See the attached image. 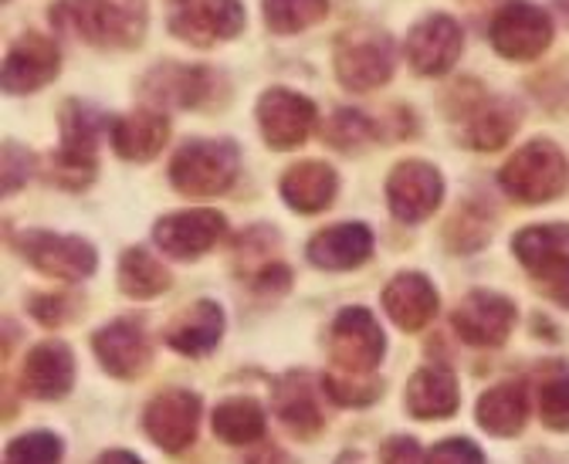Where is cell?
<instances>
[{
    "label": "cell",
    "instance_id": "cell-1",
    "mask_svg": "<svg viewBox=\"0 0 569 464\" xmlns=\"http://www.w3.org/2000/svg\"><path fill=\"white\" fill-rule=\"evenodd\" d=\"M51 24L89 44L136 48L147 31V0H54Z\"/></svg>",
    "mask_w": 569,
    "mask_h": 464
},
{
    "label": "cell",
    "instance_id": "cell-2",
    "mask_svg": "<svg viewBox=\"0 0 569 464\" xmlns=\"http://www.w3.org/2000/svg\"><path fill=\"white\" fill-rule=\"evenodd\" d=\"M58 129L61 143L51 153L48 176L61 190H86L99 176V132H102V112L68 99L58 109Z\"/></svg>",
    "mask_w": 569,
    "mask_h": 464
},
{
    "label": "cell",
    "instance_id": "cell-3",
    "mask_svg": "<svg viewBox=\"0 0 569 464\" xmlns=\"http://www.w3.org/2000/svg\"><path fill=\"white\" fill-rule=\"evenodd\" d=\"M332 64H336V79L349 92H373L393 79L397 41L383 28H370V24L349 28L336 41Z\"/></svg>",
    "mask_w": 569,
    "mask_h": 464
},
{
    "label": "cell",
    "instance_id": "cell-4",
    "mask_svg": "<svg viewBox=\"0 0 569 464\" xmlns=\"http://www.w3.org/2000/svg\"><path fill=\"white\" fill-rule=\"evenodd\" d=\"M498 183L519 204H549L569 186V163L549 140H532L498 170Z\"/></svg>",
    "mask_w": 569,
    "mask_h": 464
},
{
    "label": "cell",
    "instance_id": "cell-5",
    "mask_svg": "<svg viewBox=\"0 0 569 464\" xmlns=\"http://www.w3.org/2000/svg\"><path fill=\"white\" fill-rule=\"evenodd\" d=\"M241 153L231 140H190L170 160V183L183 196H221L234 186Z\"/></svg>",
    "mask_w": 569,
    "mask_h": 464
},
{
    "label": "cell",
    "instance_id": "cell-6",
    "mask_svg": "<svg viewBox=\"0 0 569 464\" xmlns=\"http://www.w3.org/2000/svg\"><path fill=\"white\" fill-rule=\"evenodd\" d=\"M11 248L31 264V269L54 282H82L99 269V251L79 234L54 231H24L11 241Z\"/></svg>",
    "mask_w": 569,
    "mask_h": 464
},
{
    "label": "cell",
    "instance_id": "cell-7",
    "mask_svg": "<svg viewBox=\"0 0 569 464\" xmlns=\"http://www.w3.org/2000/svg\"><path fill=\"white\" fill-rule=\"evenodd\" d=\"M326 350H329L332 370L377 373V366L383 363V353H387V336L370 309L349 305V309L336 312V319L329 322Z\"/></svg>",
    "mask_w": 569,
    "mask_h": 464
},
{
    "label": "cell",
    "instance_id": "cell-8",
    "mask_svg": "<svg viewBox=\"0 0 569 464\" xmlns=\"http://www.w3.org/2000/svg\"><path fill=\"white\" fill-rule=\"evenodd\" d=\"M170 31L193 48H213L244 31V8L241 0H170Z\"/></svg>",
    "mask_w": 569,
    "mask_h": 464
},
{
    "label": "cell",
    "instance_id": "cell-9",
    "mask_svg": "<svg viewBox=\"0 0 569 464\" xmlns=\"http://www.w3.org/2000/svg\"><path fill=\"white\" fill-rule=\"evenodd\" d=\"M200 417L203 404L193 390H163L142 407V431L160 451L180 454L197 441Z\"/></svg>",
    "mask_w": 569,
    "mask_h": 464
},
{
    "label": "cell",
    "instance_id": "cell-10",
    "mask_svg": "<svg viewBox=\"0 0 569 464\" xmlns=\"http://www.w3.org/2000/svg\"><path fill=\"white\" fill-rule=\"evenodd\" d=\"M516 319H519V312H516L512 299L488 292V289H475L455 305L451 329L468 346L491 350V346H502L512 336Z\"/></svg>",
    "mask_w": 569,
    "mask_h": 464
},
{
    "label": "cell",
    "instance_id": "cell-11",
    "mask_svg": "<svg viewBox=\"0 0 569 464\" xmlns=\"http://www.w3.org/2000/svg\"><path fill=\"white\" fill-rule=\"evenodd\" d=\"M99 366L116 380H139L153 363V340L139 315H122L92 336Z\"/></svg>",
    "mask_w": 569,
    "mask_h": 464
},
{
    "label": "cell",
    "instance_id": "cell-12",
    "mask_svg": "<svg viewBox=\"0 0 569 464\" xmlns=\"http://www.w3.org/2000/svg\"><path fill=\"white\" fill-rule=\"evenodd\" d=\"M445 201V176L423 160H403L387 176V204L397 221L420 224Z\"/></svg>",
    "mask_w": 569,
    "mask_h": 464
},
{
    "label": "cell",
    "instance_id": "cell-13",
    "mask_svg": "<svg viewBox=\"0 0 569 464\" xmlns=\"http://www.w3.org/2000/svg\"><path fill=\"white\" fill-rule=\"evenodd\" d=\"M491 44L502 58L532 61L552 44V21L542 8L529 0H509L491 18Z\"/></svg>",
    "mask_w": 569,
    "mask_h": 464
},
{
    "label": "cell",
    "instance_id": "cell-14",
    "mask_svg": "<svg viewBox=\"0 0 569 464\" xmlns=\"http://www.w3.org/2000/svg\"><path fill=\"white\" fill-rule=\"evenodd\" d=\"M258 129L261 137L271 150H296L302 147L312 129H316V102L306 99L302 92H292V89H268L261 99H258Z\"/></svg>",
    "mask_w": 569,
    "mask_h": 464
},
{
    "label": "cell",
    "instance_id": "cell-15",
    "mask_svg": "<svg viewBox=\"0 0 569 464\" xmlns=\"http://www.w3.org/2000/svg\"><path fill=\"white\" fill-rule=\"evenodd\" d=\"M218 89V75L203 64H177L163 61L160 69H150L139 82V95L153 109H200Z\"/></svg>",
    "mask_w": 569,
    "mask_h": 464
},
{
    "label": "cell",
    "instance_id": "cell-16",
    "mask_svg": "<svg viewBox=\"0 0 569 464\" xmlns=\"http://www.w3.org/2000/svg\"><path fill=\"white\" fill-rule=\"evenodd\" d=\"M319 390H322V380H316L306 370L284 373L271 386L274 414H278L281 427L289 431L296 441H316L326 431V417L319 407Z\"/></svg>",
    "mask_w": 569,
    "mask_h": 464
},
{
    "label": "cell",
    "instance_id": "cell-17",
    "mask_svg": "<svg viewBox=\"0 0 569 464\" xmlns=\"http://www.w3.org/2000/svg\"><path fill=\"white\" fill-rule=\"evenodd\" d=\"M224 234H228V218L210 208L167 214L153 224V241L160 244V251H167L177 261H197Z\"/></svg>",
    "mask_w": 569,
    "mask_h": 464
},
{
    "label": "cell",
    "instance_id": "cell-18",
    "mask_svg": "<svg viewBox=\"0 0 569 464\" xmlns=\"http://www.w3.org/2000/svg\"><path fill=\"white\" fill-rule=\"evenodd\" d=\"M461 24L448 14H431L410 28L407 34V58L410 69L417 75H445L455 69V61L461 58Z\"/></svg>",
    "mask_w": 569,
    "mask_h": 464
},
{
    "label": "cell",
    "instance_id": "cell-19",
    "mask_svg": "<svg viewBox=\"0 0 569 464\" xmlns=\"http://www.w3.org/2000/svg\"><path fill=\"white\" fill-rule=\"evenodd\" d=\"M61 69V51L38 31H28L14 41L4 58V92L8 95H31L54 82Z\"/></svg>",
    "mask_w": 569,
    "mask_h": 464
},
{
    "label": "cell",
    "instance_id": "cell-20",
    "mask_svg": "<svg viewBox=\"0 0 569 464\" xmlns=\"http://www.w3.org/2000/svg\"><path fill=\"white\" fill-rule=\"evenodd\" d=\"M163 340L180 356H190V360L210 356L224 340V309L213 299L190 302L183 312L170 319V325L163 329Z\"/></svg>",
    "mask_w": 569,
    "mask_h": 464
},
{
    "label": "cell",
    "instance_id": "cell-21",
    "mask_svg": "<svg viewBox=\"0 0 569 464\" xmlns=\"http://www.w3.org/2000/svg\"><path fill=\"white\" fill-rule=\"evenodd\" d=\"M373 254V231L360 221L322 228L309 238L306 258L322 272H352Z\"/></svg>",
    "mask_w": 569,
    "mask_h": 464
},
{
    "label": "cell",
    "instance_id": "cell-22",
    "mask_svg": "<svg viewBox=\"0 0 569 464\" xmlns=\"http://www.w3.org/2000/svg\"><path fill=\"white\" fill-rule=\"evenodd\" d=\"M21 386L34 401H61L76 386V353L71 346L48 340L38 343L21 366Z\"/></svg>",
    "mask_w": 569,
    "mask_h": 464
},
{
    "label": "cell",
    "instance_id": "cell-23",
    "mask_svg": "<svg viewBox=\"0 0 569 464\" xmlns=\"http://www.w3.org/2000/svg\"><path fill=\"white\" fill-rule=\"evenodd\" d=\"M390 322L403 333H420V329L431 322L441 309L438 289L431 285V279L420 272H400L387 282L383 295H380Z\"/></svg>",
    "mask_w": 569,
    "mask_h": 464
},
{
    "label": "cell",
    "instance_id": "cell-24",
    "mask_svg": "<svg viewBox=\"0 0 569 464\" xmlns=\"http://www.w3.org/2000/svg\"><path fill=\"white\" fill-rule=\"evenodd\" d=\"M112 150L129 163H150L170 140V119L160 109H136L109 125Z\"/></svg>",
    "mask_w": 569,
    "mask_h": 464
},
{
    "label": "cell",
    "instance_id": "cell-25",
    "mask_svg": "<svg viewBox=\"0 0 569 464\" xmlns=\"http://www.w3.org/2000/svg\"><path fill=\"white\" fill-rule=\"evenodd\" d=\"M407 414L417 421H445L455 417L461 407V386L458 376L445 366H420L410 380H407V393H403Z\"/></svg>",
    "mask_w": 569,
    "mask_h": 464
},
{
    "label": "cell",
    "instance_id": "cell-26",
    "mask_svg": "<svg viewBox=\"0 0 569 464\" xmlns=\"http://www.w3.org/2000/svg\"><path fill=\"white\" fill-rule=\"evenodd\" d=\"M278 193L296 214H322L336 201L339 176L322 160H302V163H296L281 173Z\"/></svg>",
    "mask_w": 569,
    "mask_h": 464
},
{
    "label": "cell",
    "instance_id": "cell-27",
    "mask_svg": "<svg viewBox=\"0 0 569 464\" xmlns=\"http://www.w3.org/2000/svg\"><path fill=\"white\" fill-rule=\"evenodd\" d=\"M475 421L491 437H519L529 421V386L522 380H506L485 390L475 404Z\"/></svg>",
    "mask_w": 569,
    "mask_h": 464
},
{
    "label": "cell",
    "instance_id": "cell-28",
    "mask_svg": "<svg viewBox=\"0 0 569 464\" xmlns=\"http://www.w3.org/2000/svg\"><path fill=\"white\" fill-rule=\"evenodd\" d=\"M210 431L228 447H254L264 441L268 417L254 396H231L210 411Z\"/></svg>",
    "mask_w": 569,
    "mask_h": 464
},
{
    "label": "cell",
    "instance_id": "cell-29",
    "mask_svg": "<svg viewBox=\"0 0 569 464\" xmlns=\"http://www.w3.org/2000/svg\"><path fill=\"white\" fill-rule=\"evenodd\" d=\"M119 292L136 299V302H150V299H160L170 285H173V275L163 261H157L147 248H129L122 251L119 258Z\"/></svg>",
    "mask_w": 569,
    "mask_h": 464
},
{
    "label": "cell",
    "instance_id": "cell-30",
    "mask_svg": "<svg viewBox=\"0 0 569 464\" xmlns=\"http://www.w3.org/2000/svg\"><path fill=\"white\" fill-rule=\"evenodd\" d=\"M519 125V112L509 102H478L468 112V125H465V143L478 153H495L502 150L512 132Z\"/></svg>",
    "mask_w": 569,
    "mask_h": 464
},
{
    "label": "cell",
    "instance_id": "cell-31",
    "mask_svg": "<svg viewBox=\"0 0 569 464\" xmlns=\"http://www.w3.org/2000/svg\"><path fill=\"white\" fill-rule=\"evenodd\" d=\"M516 258L526 272H536L556 258H569V224H532L522 228L512 241Z\"/></svg>",
    "mask_w": 569,
    "mask_h": 464
},
{
    "label": "cell",
    "instance_id": "cell-32",
    "mask_svg": "<svg viewBox=\"0 0 569 464\" xmlns=\"http://www.w3.org/2000/svg\"><path fill=\"white\" fill-rule=\"evenodd\" d=\"M261 11L274 34H299L329 14V0H261Z\"/></svg>",
    "mask_w": 569,
    "mask_h": 464
},
{
    "label": "cell",
    "instance_id": "cell-33",
    "mask_svg": "<svg viewBox=\"0 0 569 464\" xmlns=\"http://www.w3.org/2000/svg\"><path fill=\"white\" fill-rule=\"evenodd\" d=\"M322 393L339 407H370L380 401L383 380L377 373H346V370H329L322 376Z\"/></svg>",
    "mask_w": 569,
    "mask_h": 464
},
{
    "label": "cell",
    "instance_id": "cell-34",
    "mask_svg": "<svg viewBox=\"0 0 569 464\" xmlns=\"http://www.w3.org/2000/svg\"><path fill=\"white\" fill-rule=\"evenodd\" d=\"M491 241V218L481 204H461V211L445 224V244L458 254H471Z\"/></svg>",
    "mask_w": 569,
    "mask_h": 464
},
{
    "label": "cell",
    "instance_id": "cell-35",
    "mask_svg": "<svg viewBox=\"0 0 569 464\" xmlns=\"http://www.w3.org/2000/svg\"><path fill=\"white\" fill-rule=\"evenodd\" d=\"M373 119H367L363 112L356 109H336L329 125H326V143L336 147V150H346V153H356L363 150L370 140H373Z\"/></svg>",
    "mask_w": 569,
    "mask_h": 464
},
{
    "label": "cell",
    "instance_id": "cell-36",
    "mask_svg": "<svg viewBox=\"0 0 569 464\" xmlns=\"http://www.w3.org/2000/svg\"><path fill=\"white\" fill-rule=\"evenodd\" d=\"M64 441L51 431H28L4 451V464H61Z\"/></svg>",
    "mask_w": 569,
    "mask_h": 464
},
{
    "label": "cell",
    "instance_id": "cell-37",
    "mask_svg": "<svg viewBox=\"0 0 569 464\" xmlns=\"http://www.w3.org/2000/svg\"><path fill=\"white\" fill-rule=\"evenodd\" d=\"M86 309V299L79 292H38L28 299V312L34 315V322L48 325V329H58V325H68L76 322Z\"/></svg>",
    "mask_w": 569,
    "mask_h": 464
},
{
    "label": "cell",
    "instance_id": "cell-38",
    "mask_svg": "<svg viewBox=\"0 0 569 464\" xmlns=\"http://www.w3.org/2000/svg\"><path fill=\"white\" fill-rule=\"evenodd\" d=\"M274 244H278L274 228H248V231H241V234H238V248H234L238 272H241L244 279L258 275V272L264 269V264H271L268 254L274 251Z\"/></svg>",
    "mask_w": 569,
    "mask_h": 464
},
{
    "label": "cell",
    "instance_id": "cell-39",
    "mask_svg": "<svg viewBox=\"0 0 569 464\" xmlns=\"http://www.w3.org/2000/svg\"><path fill=\"white\" fill-rule=\"evenodd\" d=\"M539 417L549 431H569V370L556 373L539 393Z\"/></svg>",
    "mask_w": 569,
    "mask_h": 464
},
{
    "label": "cell",
    "instance_id": "cell-40",
    "mask_svg": "<svg viewBox=\"0 0 569 464\" xmlns=\"http://www.w3.org/2000/svg\"><path fill=\"white\" fill-rule=\"evenodd\" d=\"M529 275H532L536 289H539L549 302L569 309V258L549 261V264H542V269H536V272H529Z\"/></svg>",
    "mask_w": 569,
    "mask_h": 464
},
{
    "label": "cell",
    "instance_id": "cell-41",
    "mask_svg": "<svg viewBox=\"0 0 569 464\" xmlns=\"http://www.w3.org/2000/svg\"><path fill=\"white\" fill-rule=\"evenodd\" d=\"M427 464H485V454L468 437H445L427 451Z\"/></svg>",
    "mask_w": 569,
    "mask_h": 464
},
{
    "label": "cell",
    "instance_id": "cell-42",
    "mask_svg": "<svg viewBox=\"0 0 569 464\" xmlns=\"http://www.w3.org/2000/svg\"><path fill=\"white\" fill-rule=\"evenodd\" d=\"M31 170H34V157L24 147L4 143V193L21 190L28 183Z\"/></svg>",
    "mask_w": 569,
    "mask_h": 464
},
{
    "label": "cell",
    "instance_id": "cell-43",
    "mask_svg": "<svg viewBox=\"0 0 569 464\" xmlns=\"http://www.w3.org/2000/svg\"><path fill=\"white\" fill-rule=\"evenodd\" d=\"M380 464H427V454L410 434H393L380 447Z\"/></svg>",
    "mask_w": 569,
    "mask_h": 464
},
{
    "label": "cell",
    "instance_id": "cell-44",
    "mask_svg": "<svg viewBox=\"0 0 569 464\" xmlns=\"http://www.w3.org/2000/svg\"><path fill=\"white\" fill-rule=\"evenodd\" d=\"M251 289L258 295H281V292H289L292 289V269H289V264H281V261H271V264H264L258 275H251Z\"/></svg>",
    "mask_w": 569,
    "mask_h": 464
},
{
    "label": "cell",
    "instance_id": "cell-45",
    "mask_svg": "<svg viewBox=\"0 0 569 464\" xmlns=\"http://www.w3.org/2000/svg\"><path fill=\"white\" fill-rule=\"evenodd\" d=\"M241 464H292V457L284 454L278 444H254V447L244 454Z\"/></svg>",
    "mask_w": 569,
    "mask_h": 464
},
{
    "label": "cell",
    "instance_id": "cell-46",
    "mask_svg": "<svg viewBox=\"0 0 569 464\" xmlns=\"http://www.w3.org/2000/svg\"><path fill=\"white\" fill-rule=\"evenodd\" d=\"M92 464H142V457H136L132 451L112 447V451H102Z\"/></svg>",
    "mask_w": 569,
    "mask_h": 464
},
{
    "label": "cell",
    "instance_id": "cell-47",
    "mask_svg": "<svg viewBox=\"0 0 569 464\" xmlns=\"http://www.w3.org/2000/svg\"><path fill=\"white\" fill-rule=\"evenodd\" d=\"M336 464H363V457H360V454H352V451H349V454H342V457H339Z\"/></svg>",
    "mask_w": 569,
    "mask_h": 464
},
{
    "label": "cell",
    "instance_id": "cell-48",
    "mask_svg": "<svg viewBox=\"0 0 569 464\" xmlns=\"http://www.w3.org/2000/svg\"><path fill=\"white\" fill-rule=\"evenodd\" d=\"M566 8H569V0H566Z\"/></svg>",
    "mask_w": 569,
    "mask_h": 464
}]
</instances>
